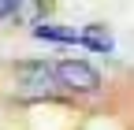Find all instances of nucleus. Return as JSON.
Masks as SVG:
<instances>
[{"label":"nucleus","mask_w":134,"mask_h":130,"mask_svg":"<svg viewBox=\"0 0 134 130\" xmlns=\"http://www.w3.org/2000/svg\"><path fill=\"white\" fill-rule=\"evenodd\" d=\"M11 19L26 22V26L41 22L45 19V0H11Z\"/></svg>","instance_id":"39448f33"},{"label":"nucleus","mask_w":134,"mask_h":130,"mask_svg":"<svg viewBox=\"0 0 134 130\" xmlns=\"http://www.w3.org/2000/svg\"><path fill=\"white\" fill-rule=\"evenodd\" d=\"M56 82L67 93H97L100 89V74L86 60H60L56 63Z\"/></svg>","instance_id":"f257e3e1"},{"label":"nucleus","mask_w":134,"mask_h":130,"mask_svg":"<svg viewBox=\"0 0 134 130\" xmlns=\"http://www.w3.org/2000/svg\"><path fill=\"white\" fill-rule=\"evenodd\" d=\"M82 48L100 52V56H112V52H115V37H112V30H108V26L90 22V26H82Z\"/></svg>","instance_id":"7ed1b4c3"},{"label":"nucleus","mask_w":134,"mask_h":130,"mask_svg":"<svg viewBox=\"0 0 134 130\" xmlns=\"http://www.w3.org/2000/svg\"><path fill=\"white\" fill-rule=\"evenodd\" d=\"M0 19H11V0H0Z\"/></svg>","instance_id":"423d86ee"},{"label":"nucleus","mask_w":134,"mask_h":130,"mask_svg":"<svg viewBox=\"0 0 134 130\" xmlns=\"http://www.w3.org/2000/svg\"><path fill=\"white\" fill-rule=\"evenodd\" d=\"M37 41H56V45H82V30L75 34L71 26H60V22H34V30H30Z\"/></svg>","instance_id":"20e7f679"},{"label":"nucleus","mask_w":134,"mask_h":130,"mask_svg":"<svg viewBox=\"0 0 134 130\" xmlns=\"http://www.w3.org/2000/svg\"><path fill=\"white\" fill-rule=\"evenodd\" d=\"M15 82H19L23 89H34V93L60 89V82H56V63H45V60L15 63Z\"/></svg>","instance_id":"f03ea898"}]
</instances>
